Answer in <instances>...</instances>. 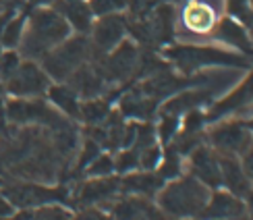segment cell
Wrapping results in <instances>:
<instances>
[{"instance_id":"obj_34","label":"cell","mask_w":253,"mask_h":220,"mask_svg":"<svg viewBox=\"0 0 253 220\" xmlns=\"http://www.w3.org/2000/svg\"><path fill=\"white\" fill-rule=\"evenodd\" d=\"M58 0H29V4L34 8H40V6H54Z\"/></svg>"},{"instance_id":"obj_25","label":"cell","mask_w":253,"mask_h":220,"mask_svg":"<svg viewBox=\"0 0 253 220\" xmlns=\"http://www.w3.org/2000/svg\"><path fill=\"white\" fill-rule=\"evenodd\" d=\"M224 15L241 21L243 25H253V6L251 0H224Z\"/></svg>"},{"instance_id":"obj_5","label":"cell","mask_w":253,"mask_h":220,"mask_svg":"<svg viewBox=\"0 0 253 220\" xmlns=\"http://www.w3.org/2000/svg\"><path fill=\"white\" fill-rule=\"evenodd\" d=\"M89 58H91L89 38L85 34H71L62 44H58L54 50H50L40 60V65L48 73V77L52 81L60 83V81H67Z\"/></svg>"},{"instance_id":"obj_28","label":"cell","mask_w":253,"mask_h":220,"mask_svg":"<svg viewBox=\"0 0 253 220\" xmlns=\"http://www.w3.org/2000/svg\"><path fill=\"white\" fill-rule=\"evenodd\" d=\"M21 60H23V58H21V54H19V52H15V50L2 52V54H0V79L6 81L15 73V69L19 67Z\"/></svg>"},{"instance_id":"obj_30","label":"cell","mask_w":253,"mask_h":220,"mask_svg":"<svg viewBox=\"0 0 253 220\" xmlns=\"http://www.w3.org/2000/svg\"><path fill=\"white\" fill-rule=\"evenodd\" d=\"M239 160H241V166H243L245 175L249 176V181L253 185V141L247 145V150L239 156Z\"/></svg>"},{"instance_id":"obj_20","label":"cell","mask_w":253,"mask_h":220,"mask_svg":"<svg viewBox=\"0 0 253 220\" xmlns=\"http://www.w3.org/2000/svg\"><path fill=\"white\" fill-rule=\"evenodd\" d=\"M54 8L65 17V21L71 25L73 34H89L93 25V13L87 4V0H58Z\"/></svg>"},{"instance_id":"obj_1","label":"cell","mask_w":253,"mask_h":220,"mask_svg":"<svg viewBox=\"0 0 253 220\" xmlns=\"http://www.w3.org/2000/svg\"><path fill=\"white\" fill-rule=\"evenodd\" d=\"M162 58L183 77H191L193 73L210 67H253V58L216 44H183L178 42V44L162 48Z\"/></svg>"},{"instance_id":"obj_36","label":"cell","mask_w":253,"mask_h":220,"mask_svg":"<svg viewBox=\"0 0 253 220\" xmlns=\"http://www.w3.org/2000/svg\"><path fill=\"white\" fill-rule=\"evenodd\" d=\"M228 220H251L249 214H241V216H235V218H228Z\"/></svg>"},{"instance_id":"obj_39","label":"cell","mask_w":253,"mask_h":220,"mask_svg":"<svg viewBox=\"0 0 253 220\" xmlns=\"http://www.w3.org/2000/svg\"><path fill=\"white\" fill-rule=\"evenodd\" d=\"M251 6H253V0H251Z\"/></svg>"},{"instance_id":"obj_7","label":"cell","mask_w":253,"mask_h":220,"mask_svg":"<svg viewBox=\"0 0 253 220\" xmlns=\"http://www.w3.org/2000/svg\"><path fill=\"white\" fill-rule=\"evenodd\" d=\"M253 141V131L243 119H222L206 125V143L216 154L239 156Z\"/></svg>"},{"instance_id":"obj_24","label":"cell","mask_w":253,"mask_h":220,"mask_svg":"<svg viewBox=\"0 0 253 220\" xmlns=\"http://www.w3.org/2000/svg\"><path fill=\"white\" fill-rule=\"evenodd\" d=\"M25 19L27 15H15L8 17L6 25L2 29V48L4 50H17L21 44V38H23V29H25Z\"/></svg>"},{"instance_id":"obj_15","label":"cell","mask_w":253,"mask_h":220,"mask_svg":"<svg viewBox=\"0 0 253 220\" xmlns=\"http://www.w3.org/2000/svg\"><path fill=\"white\" fill-rule=\"evenodd\" d=\"M121 195V179L119 176H89L83 183L77 193H75V202L81 208H89V206H108L112 200H117Z\"/></svg>"},{"instance_id":"obj_37","label":"cell","mask_w":253,"mask_h":220,"mask_svg":"<svg viewBox=\"0 0 253 220\" xmlns=\"http://www.w3.org/2000/svg\"><path fill=\"white\" fill-rule=\"evenodd\" d=\"M249 34H251V40H253V25L249 27Z\"/></svg>"},{"instance_id":"obj_29","label":"cell","mask_w":253,"mask_h":220,"mask_svg":"<svg viewBox=\"0 0 253 220\" xmlns=\"http://www.w3.org/2000/svg\"><path fill=\"white\" fill-rule=\"evenodd\" d=\"M71 220H114V218L110 212H104L102 208L89 206V208H83L81 212H77Z\"/></svg>"},{"instance_id":"obj_8","label":"cell","mask_w":253,"mask_h":220,"mask_svg":"<svg viewBox=\"0 0 253 220\" xmlns=\"http://www.w3.org/2000/svg\"><path fill=\"white\" fill-rule=\"evenodd\" d=\"M52 86V79L48 73L42 69L38 60H21L15 73L4 81L6 93L13 98H42L46 96L48 88Z\"/></svg>"},{"instance_id":"obj_16","label":"cell","mask_w":253,"mask_h":220,"mask_svg":"<svg viewBox=\"0 0 253 220\" xmlns=\"http://www.w3.org/2000/svg\"><path fill=\"white\" fill-rule=\"evenodd\" d=\"M241 214H247L245 200L220 187V189H212L199 220H228Z\"/></svg>"},{"instance_id":"obj_22","label":"cell","mask_w":253,"mask_h":220,"mask_svg":"<svg viewBox=\"0 0 253 220\" xmlns=\"http://www.w3.org/2000/svg\"><path fill=\"white\" fill-rule=\"evenodd\" d=\"M73 214L60 204H46L29 210H21L19 214L10 216V220H71Z\"/></svg>"},{"instance_id":"obj_23","label":"cell","mask_w":253,"mask_h":220,"mask_svg":"<svg viewBox=\"0 0 253 220\" xmlns=\"http://www.w3.org/2000/svg\"><path fill=\"white\" fill-rule=\"evenodd\" d=\"M110 114V104L100 98H89V100H81V110H79V121L87 123V125H100L106 121Z\"/></svg>"},{"instance_id":"obj_9","label":"cell","mask_w":253,"mask_h":220,"mask_svg":"<svg viewBox=\"0 0 253 220\" xmlns=\"http://www.w3.org/2000/svg\"><path fill=\"white\" fill-rule=\"evenodd\" d=\"M139 65H141L139 48H137L135 42L125 38L108 54L100 56V62L96 67L102 73V77L106 83H121V81L131 79L133 73L139 69Z\"/></svg>"},{"instance_id":"obj_26","label":"cell","mask_w":253,"mask_h":220,"mask_svg":"<svg viewBox=\"0 0 253 220\" xmlns=\"http://www.w3.org/2000/svg\"><path fill=\"white\" fill-rule=\"evenodd\" d=\"M93 17H106V15H121L129 6V0H87Z\"/></svg>"},{"instance_id":"obj_32","label":"cell","mask_w":253,"mask_h":220,"mask_svg":"<svg viewBox=\"0 0 253 220\" xmlns=\"http://www.w3.org/2000/svg\"><path fill=\"white\" fill-rule=\"evenodd\" d=\"M6 88H4V81L0 79V117H2L4 114V104H6Z\"/></svg>"},{"instance_id":"obj_33","label":"cell","mask_w":253,"mask_h":220,"mask_svg":"<svg viewBox=\"0 0 253 220\" xmlns=\"http://www.w3.org/2000/svg\"><path fill=\"white\" fill-rule=\"evenodd\" d=\"M245 206H247V214H249V218L253 220V187L249 189V193L245 195Z\"/></svg>"},{"instance_id":"obj_27","label":"cell","mask_w":253,"mask_h":220,"mask_svg":"<svg viewBox=\"0 0 253 220\" xmlns=\"http://www.w3.org/2000/svg\"><path fill=\"white\" fill-rule=\"evenodd\" d=\"M83 171H85V175L91 176V179H93V176H110V175L117 173V171H114V156L100 152Z\"/></svg>"},{"instance_id":"obj_2","label":"cell","mask_w":253,"mask_h":220,"mask_svg":"<svg viewBox=\"0 0 253 220\" xmlns=\"http://www.w3.org/2000/svg\"><path fill=\"white\" fill-rule=\"evenodd\" d=\"M71 34V25L54 6L34 8L25 19V29L19 44V52L21 56L40 62L50 50L62 44Z\"/></svg>"},{"instance_id":"obj_40","label":"cell","mask_w":253,"mask_h":220,"mask_svg":"<svg viewBox=\"0 0 253 220\" xmlns=\"http://www.w3.org/2000/svg\"><path fill=\"white\" fill-rule=\"evenodd\" d=\"M0 8H2V4H0Z\"/></svg>"},{"instance_id":"obj_13","label":"cell","mask_w":253,"mask_h":220,"mask_svg":"<svg viewBox=\"0 0 253 220\" xmlns=\"http://www.w3.org/2000/svg\"><path fill=\"white\" fill-rule=\"evenodd\" d=\"M108 210L114 220H170L160 208L156 200L143 195H119L117 200L108 204Z\"/></svg>"},{"instance_id":"obj_6","label":"cell","mask_w":253,"mask_h":220,"mask_svg":"<svg viewBox=\"0 0 253 220\" xmlns=\"http://www.w3.org/2000/svg\"><path fill=\"white\" fill-rule=\"evenodd\" d=\"M4 117L15 125H38V127H48L52 131L69 127V119L60 114L50 102L42 98H10L4 104Z\"/></svg>"},{"instance_id":"obj_19","label":"cell","mask_w":253,"mask_h":220,"mask_svg":"<svg viewBox=\"0 0 253 220\" xmlns=\"http://www.w3.org/2000/svg\"><path fill=\"white\" fill-rule=\"evenodd\" d=\"M166 181L156 171H133L126 173L121 179V193L123 195H143L156 197V193L162 189Z\"/></svg>"},{"instance_id":"obj_17","label":"cell","mask_w":253,"mask_h":220,"mask_svg":"<svg viewBox=\"0 0 253 220\" xmlns=\"http://www.w3.org/2000/svg\"><path fill=\"white\" fill-rule=\"evenodd\" d=\"M65 83H69V86L79 93L81 100L100 98L102 93L106 91V88H108V83L104 81V77H102V73L98 71V67L91 65L89 60L85 62V65H81Z\"/></svg>"},{"instance_id":"obj_31","label":"cell","mask_w":253,"mask_h":220,"mask_svg":"<svg viewBox=\"0 0 253 220\" xmlns=\"http://www.w3.org/2000/svg\"><path fill=\"white\" fill-rule=\"evenodd\" d=\"M13 212H15L13 204L6 200V195L2 191H0V218H10V216H13Z\"/></svg>"},{"instance_id":"obj_14","label":"cell","mask_w":253,"mask_h":220,"mask_svg":"<svg viewBox=\"0 0 253 220\" xmlns=\"http://www.w3.org/2000/svg\"><path fill=\"white\" fill-rule=\"evenodd\" d=\"M210 44L235 50L239 54H245V56L253 58V40L249 34V27L243 25L241 21L228 17V15H224L218 21L214 34L210 38Z\"/></svg>"},{"instance_id":"obj_18","label":"cell","mask_w":253,"mask_h":220,"mask_svg":"<svg viewBox=\"0 0 253 220\" xmlns=\"http://www.w3.org/2000/svg\"><path fill=\"white\" fill-rule=\"evenodd\" d=\"M218 162H220V179H222V189L235 193L239 197H243L249 193L251 189V181L245 175L243 166H241V160L237 156H224L218 154Z\"/></svg>"},{"instance_id":"obj_35","label":"cell","mask_w":253,"mask_h":220,"mask_svg":"<svg viewBox=\"0 0 253 220\" xmlns=\"http://www.w3.org/2000/svg\"><path fill=\"white\" fill-rule=\"evenodd\" d=\"M10 13H0V42H2V29L6 25V21H8ZM0 48H2V44H0Z\"/></svg>"},{"instance_id":"obj_11","label":"cell","mask_w":253,"mask_h":220,"mask_svg":"<svg viewBox=\"0 0 253 220\" xmlns=\"http://www.w3.org/2000/svg\"><path fill=\"white\" fill-rule=\"evenodd\" d=\"M126 31H129V25H126V19L123 17V13L96 17L87 34L89 44H91V56L108 54L112 48H117L126 38Z\"/></svg>"},{"instance_id":"obj_21","label":"cell","mask_w":253,"mask_h":220,"mask_svg":"<svg viewBox=\"0 0 253 220\" xmlns=\"http://www.w3.org/2000/svg\"><path fill=\"white\" fill-rule=\"evenodd\" d=\"M48 102L54 106L60 114H65L67 119H79V110H81V98L79 93L73 89L69 83L60 81V83H52L46 91Z\"/></svg>"},{"instance_id":"obj_38","label":"cell","mask_w":253,"mask_h":220,"mask_svg":"<svg viewBox=\"0 0 253 220\" xmlns=\"http://www.w3.org/2000/svg\"><path fill=\"white\" fill-rule=\"evenodd\" d=\"M181 220H199V218H181Z\"/></svg>"},{"instance_id":"obj_10","label":"cell","mask_w":253,"mask_h":220,"mask_svg":"<svg viewBox=\"0 0 253 220\" xmlns=\"http://www.w3.org/2000/svg\"><path fill=\"white\" fill-rule=\"evenodd\" d=\"M2 193L6 195V200L13 204L15 210L17 208L19 210H29V208H38V206H46V204H62L69 200L67 189H62V187H48L38 181L8 185Z\"/></svg>"},{"instance_id":"obj_3","label":"cell","mask_w":253,"mask_h":220,"mask_svg":"<svg viewBox=\"0 0 253 220\" xmlns=\"http://www.w3.org/2000/svg\"><path fill=\"white\" fill-rule=\"evenodd\" d=\"M224 0H178L174 4V40L183 44H210Z\"/></svg>"},{"instance_id":"obj_4","label":"cell","mask_w":253,"mask_h":220,"mask_svg":"<svg viewBox=\"0 0 253 220\" xmlns=\"http://www.w3.org/2000/svg\"><path fill=\"white\" fill-rule=\"evenodd\" d=\"M210 193H212L210 187H206L189 173H183L176 179L166 181L154 200L170 220L199 218L210 200Z\"/></svg>"},{"instance_id":"obj_12","label":"cell","mask_w":253,"mask_h":220,"mask_svg":"<svg viewBox=\"0 0 253 220\" xmlns=\"http://www.w3.org/2000/svg\"><path fill=\"white\" fill-rule=\"evenodd\" d=\"M185 173L195 176L197 181H202L210 189H220L222 187L218 154L208 143L197 145L185 156Z\"/></svg>"}]
</instances>
